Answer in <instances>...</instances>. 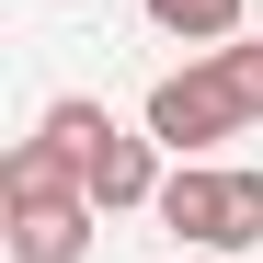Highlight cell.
Instances as JSON below:
<instances>
[{
  "label": "cell",
  "mask_w": 263,
  "mask_h": 263,
  "mask_svg": "<svg viewBox=\"0 0 263 263\" xmlns=\"http://www.w3.org/2000/svg\"><path fill=\"white\" fill-rule=\"evenodd\" d=\"M252 92H240V69H229V46L217 58H195V69H172V80H149V138L172 149V160H195V149H217V138H252Z\"/></svg>",
  "instance_id": "1"
},
{
  "label": "cell",
  "mask_w": 263,
  "mask_h": 263,
  "mask_svg": "<svg viewBox=\"0 0 263 263\" xmlns=\"http://www.w3.org/2000/svg\"><path fill=\"white\" fill-rule=\"evenodd\" d=\"M160 229H183L206 252H252L263 240V172H206V160L160 172Z\"/></svg>",
  "instance_id": "2"
},
{
  "label": "cell",
  "mask_w": 263,
  "mask_h": 263,
  "mask_svg": "<svg viewBox=\"0 0 263 263\" xmlns=\"http://www.w3.org/2000/svg\"><path fill=\"white\" fill-rule=\"evenodd\" d=\"M80 195H92L103 217H126V206H160V138H115L92 149V172H80Z\"/></svg>",
  "instance_id": "3"
},
{
  "label": "cell",
  "mask_w": 263,
  "mask_h": 263,
  "mask_svg": "<svg viewBox=\"0 0 263 263\" xmlns=\"http://www.w3.org/2000/svg\"><path fill=\"white\" fill-rule=\"evenodd\" d=\"M92 252V195H34L12 206V263H80Z\"/></svg>",
  "instance_id": "4"
},
{
  "label": "cell",
  "mask_w": 263,
  "mask_h": 263,
  "mask_svg": "<svg viewBox=\"0 0 263 263\" xmlns=\"http://www.w3.org/2000/svg\"><path fill=\"white\" fill-rule=\"evenodd\" d=\"M240 12H252V0H149V23H160V34H183V46H229Z\"/></svg>",
  "instance_id": "5"
},
{
  "label": "cell",
  "mask_w": 263,
  "mask_h": 263,
  "mask_svg": "<svg viewBox=\"0 0 263 263\" xmlns=\"http://www.w3.org/2000/svg\"><path fill=\"white\" fill-rule=\"evenodd\" d=\"M46 138H58V149H69L80 172H92V149L115 138V115H103V103H80V92H69V103H46Z\"/></svg>",
  "instance_id": "6"
},
{
  "label": "cell",
  "mask_w": 263,
  "mask_h": 263,
  "mask_svg": "<svg viewBox=\"0 0 263 263\" xmlns=\"http://www.w3.org/2000/svg\"><path fill=\"white\" fill-rule=\"evenodd\" d=\"M229 69H240V92H252V115H263V34H252V46H229Z\"/></svg>",
  "instance_id": "7"
}]
</instances>
